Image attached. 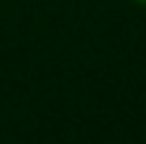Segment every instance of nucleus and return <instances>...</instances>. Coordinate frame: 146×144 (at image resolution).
Here are the masks:
<instances>
[{
	"label": "nucleus",
	"mask_w": 146,
	"mask_h": 144,
	"mask_svg": "<svg viewBox=\"0 0 146 144\" xmlns=\"http://www.w3.org/2000/svg\"><path fill=\"white\" fill-rule=\"evenodd\" d=\"M131 5H136V8H146V0H128Z\"/></svg>",
	"instance_id": "nucleus-1"
}]
</instances>
